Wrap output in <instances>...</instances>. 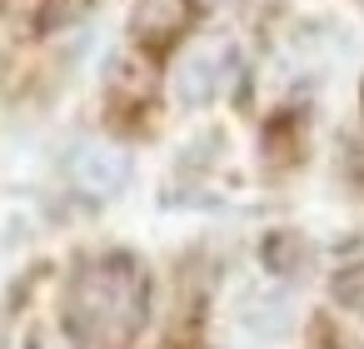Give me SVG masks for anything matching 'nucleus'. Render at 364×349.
<instances>
[{"instance_id":"2","label":"nucleus","mask_w":364,"mask_h":349,"mask_svg":"<svg viewBox=\"0 0 364 349\" xmlns=\"http://www.w3.org/2000/svg\"><path fill=\"white\" fill-rule=\"evenodd\" d=\"M230 75H235V45H225V41L195 45L180 60V70H175V100L185 110H205V105L220 100V90H225Z\"/></svg>"},{"instance_id":"3","label":"nucleus","mask_w":364,"mask_h":349,"mask_svg":"<svg viewBox=\"0 0 364 349\" xmlns=\"http://www.w3.org/2000/svg\"><path fill=\"white\" fill-rule=\"evenodd\" d=\"M70 185L80 190V195H90V200H115L120 190H125V180H130V155L125 150H115V145H80L75 155H70Z\"/></svg>"},{"instance_id":"1","label":"nucleus","mask_w":364,"mask_h":349,"mask_svg":"<svg viewBox=\"0 0 364 349\" xmlns=\"http://www.w3.org/2000/svg\"><path fill=\"white\" fill-rule=\"evenodd\" d=\"M150 319V279L135 254H100L65 284V334L75 349H130Z\"/></svg>"},{"instance_id":"4","label":"nucleus","mask_w":364,"mask_h":349,"mask_svg":"<svg viewBox=\"0 0 364 349\" xmlns=\"http://www.w3.org/2000/svg\"><path fill=\"white\" fill-rule=\"evenodd\" d=\"M195 21V0H135V11H130V36L140 45H170L190 31Z\"/></svg>"},{"instance_id":"6","label":"nucleus","mask_w":364,"mask_h":349,"mask_svg":"<svg viewBox=\"0 0 364 349\" xmlns=\"http://www.w3.org/2000/svg\"><path fill=\"white\" fill-rule=\"evenodd\" d=\"M329 289H334V299H339L349 314H364V259H359V264H344Z\"/></svg>"},{"instance_id":"5","label":"nucleus","mask_w":364,"mask_h":349,"mask_svg":"<svg viewBox=\"0 0 364 349\" xmlns=\"http://www.w3.org/2000/svg\"><path fill=\"white\" fill-rule=\"evenodd\" d=\"M240 319H245L259 339H274V334L289 329V299H284V294H250L245 309H240Z\"/></svg>"}]
</instances>
